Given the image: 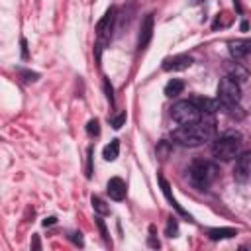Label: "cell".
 <instances>
[{"mask_svg": "<svg viewBox=\"0 0 251 251\" xmlns=\"http://www.w3.org/2000/svg\"><path fill=\"white\" fill-rule=\"evenodd\" d=\"M216 133V118L212 114H202L196 122L182 124L173 131V139L182 147H198L210 141Z\"/></svg>", "mask_w": 251, "mask_h": 251, "instance_id": "obj_1", "label": "cell"}, {"mask_svg": "<svg viewBox=\"0 0 251 251\" xmlns=\"http://www.w3.org/2000/svg\"><path fill=\"white\" fill-rule=\"evenodd\" d=\"M241 153V133L239 131H224L212 143V155L218 161H231Z\"/></svg>", "mask_w": 251, "mask_h": 251, "instance_id": "obj_2", "label": "cell"}, {"mask_svg": "<svg viewBox=\"0 0 251 251\" xmlns=\"http://www.w3.org/2000/svg\"><path fill=\"white\" fill-rule=\"evenodd\" d=\"M188 180L190 184H194L196 188H208L216 175H218V167L212 163V161H206V159H196L190 163L188 167Z\"/></svg>", "mask_w": 251, "mask_h": 251, "instance_id": "obj_3", "label": "cell"}, {"mask_svg": "<svg viewBox=\"0 0 251 251\" xmlns=\"http://www.w3.org/2000/svg\"><path fill=\"white\" fill-rule=\"evenodd\" d=\"M241 100V84L229 76H224L218 84V102L227 110H235Z\"/></svg>", "mask_w": 251, "mask_h": 251, "instance_id": "obj_4", "label": "cell"}, {"mask_svg": "<svg viewBox=\"0 0 251 251\" xmlns=\"http://www.w3.org/2000/svg\"><path fill=\"white\" fill-rule=\"evenodd\" d=\"M200 116H202V112L194 106V102H192L190 98H188V100H178V102L173 104V108H171V118H173L178 126L196 122Z\"/></svg>", "mask_w": 251, "mask_h": 251, "instance_id": "obj_5", "label": "cell"}, {"mask_svg": "<svg viewBox=\"0 0 251 251\" xmlns=\"http://www.w3.org/2000/svg\"><path fill=\"white\" fill-rule=\"evenodd\" d=\"M251 175V153L243 151L235 157V167H233V178L237 182H247Z\"/></svg>", "mask_w": 251, "mask_h": 251, "instance_id": "obj_6", "label": "cell"}, {"mask_svg": "<svg viewBox=\"0 0 251 251\" xmlns=\"http://www.w3.org/2000/svg\"><path fill=\"white\" fill-rule=\"evenodd\" d=\"M151 37H153V14H147V16L143 18L141 25H139V39H137V49H139V51H143V49L149 45Z\"/></svg>", "mask_w": 251, "mask_h": 251, "instance_id": "obj_7", "label": "cell"}, {"mask_svg": "<svg viewBox=\"0 0 251 251\" xmlns=\"http://www.w3.org/2000/svg\"><path fill=\"white\" fill-rule=\"evenodd\" d=\"M192 65V57L190 55H175L163 61V71H184Z\"/></svg>", "mask_w": 251, "mask_h": 251, "instance_id": "obj_8", "label": "cell"}, {"mask_svg": "<svg viewBox=\"0 0 251 251\" xmlns=\"http://www.w3.org/2000/svg\"><path fill=\"white\" fill-rule=\"evenodd\" d=\"M114 20H116V8H108L106 14L102 16V20L96 24V35H98L100 39H104V37L110 33V29H112V25H114Z\"/></svg>", "mask_w": 251, "mask_h": 251, "instance_id": "obj_9", "label": "cell"}, {"mask_svg": "<svg viewBox=\"0 0 251 251\" xmlns=\"http://www.w3.org/2000/svg\"><path fill=\"white\" fill-rule=\"evenodd\" d=\"M106 190H108V196H110L112 200H124V198H126V192H127L126 182H124L120 176L110 178L108 184H106Z\"/></svg>", "mask_w": 251, "mask_h": 251, "instance_id": "obj_10", "label": "cell"}, {"mask_svg": "<svg viewBox=\"0 0 251 251\" xmlns=\"http://www.w3.org/2000/svg\"><path fill=\"white\" fill-rule=\"evenodd\" d=\"M192 102H194V106L202 112V114H216L218 110H220V102L218 100H214V98H206V96H192L190 98Z\"/></svg>", "mask_w": 251, "mask_h": 251, "instance_id": "obj_11", "label": "cell"}, {"mask_svg": "<svg viewBox=\"0 0 251 251\" xmlns=\"http://www.w3.org/2000/svg\"><path fill=\"white\" fill-rule=\"evenodd\" d=\"M227 47H229V53L233 59H243L249 55L251 43H249V39H235V41H229Z\"/></svg>", "mask_w": 251, "mask_h": 251, "instance_id": "obj_12", "label": "cell"}, {"mask_svg": "<svg viewBox=\"0 0 251 251\" xmlns=\"http://www.w3.org/2000/svg\"><path fill=\"white\" fill-rule=\"evenodd\" d=\"M237 231L233 227H216V229H210L208 231V237L212 241H218V239H227V237H233Z\"/></svg>", "mask_w": 251, "mask_h": 251, "instance_id": "obj_13", "label": "cell"}, {"mask_svg": "<svg viewBox=\"0 0 251 251\" xmlns=\"http://www.w3.org/2000/svg\"><path fill=\"white\" fill-rule=\"evenodd\" d=\"M227 69H229V75H227V76H229V78H233V80H235V82H239V84H241V82H245V80H247V76H249V75H247V71H245L239 63L229 65Z\"/></svg>", "mask_w": 251, "mask_h": 251, "instance_id": "obj_14", "label": "cell"}, {"mask_svg": "<svg viewBox=\"0 0 251 251\" xmlns=\"http://www.w3.org/2000/svg\"><path fill=\"white\" fill-rule=\"evenodd\" d=\"M182 90H184V82H182L180 78H173V80H169L167 86H165V94H167L169 98L178 96Z\"/></svg>", "mask_w": 251, "mask_h": 251, "instance_id": "obj_15", "label": "cell"}, {"mask_svg": "<svg viewBox=\"0 0 251 251\" xmlns=\"http://www.w3.org/2000/svg\"><path fill=\"white\" fill-rule=\"evenodd\" d=\"M159 182H161V188H163V192H165V196L169 198V202H171V206H175V210H176L178 214H182L184 218H188V220H190V216H188V214H186V212H184V210H182V208H180V206L176 204V200H175V196H173V194H171V190H169V184H167V180H165L163 176H159Z\"/></svg>", "mask_w": 251, "mask_h": 251, "instance_id": "obj_16", "label": "cell"}, {"mask_svg": "<svg viewBox=\"0 0 251 251\" xmlns=\"http://www.w3.org/2000/svg\"><path fill=\"white\" fill-rule=\"evenodd\" d=\"M118 153H120V143H118V139H112V141L104 147L102 157H104L106 161H116V159H118Z\"/></svg>", "mask_w": 251, "mask_h": 251, "instance_id": "obj_17", "label": "cell"}, {"mask_svg": "<svg viewBox=\"0 0 251 251\" xmlns=\"http://www.w3.org/2000/svg\"><path fill=\"white\" fill-rule=\"evenodd\" d=\"M92 208H94L100 216L110 214V208H108V206H106V202H104L102 198H98V196H92Z\"/></svg>", "mask_w": 251, "mask_h": 251, "instance_id": "obj_18", "label": "cell"}, {"mask_svg": "<svg viewBox=\"0 0 251 251\" xmlns=\"http://www.w3.org/2000/svg\"><path fill=\"white\" fill-rule=\"evenodd\" d=\"M124 122H126V112H122L120 116L110 118V124H112V127H114V129H120V127L124 126Z\"/></svg>", "mask_w": 251, "mask_h": 251, "instance_id": "obj_19", "label": "cell"}, {"mask_svg": "<svg viewBox=\"0 0 251 251\" xmlns=\"http://www.w3.org/2000/svg\"><path fill=\"white\" fill-rule=\"evenodd\" d=\"M86 131H88L90 135H98V133H100L98 120H90V122H88V126H86Z\"/></svg>", "mask_w": 251, "mask_h": 251, "instance_id": "obj_20", "label": "cell"}, {"mask_svg": "<svg viewBox=\"0 0 251 251\" xmlns=\"http://www.w3.org/2000/svg\"><path fill=\"white\" fill-rule=\"evenodd\" d=\"M167 235L169 237L176 235V222H175V218H169V222H167Z\"/></svg>", "mask_w": 251, "mask_h": 251, "instance_id": "obj_21", "label": "cell"}, {"mask_svg": "<svg viewBox=\"0 0 251 251\" xmlns=\"http://www.w3.org/2000/svg\"><path fill=\"white\" fill-rule=\"evenodd\" d=\"M96 224H98V227H100V233H102L104 241H106V243H110V235H108V229H106V226H104L102 218H96ZM110 245H112V243H110Z\"/></svg>", "mask_w": 251, "mask_h": 251, "instance_id": "obj_22", "label": "cell"}, {"mask_svg": "<svg viewBox=\"0 0 251 251\" xmlns=\"http://www.w3.org/2000/svg\"><path fill=\"white\" fill-rule=\"evenodd\" d=\"M69 239H71V241H75L76 245H82V233H80V231L71 233V235H69Z\"/></svg>", "mask_w": 251, "mask_h": 251, "instance_id": "obj_23", "label": "cell"}, {"mask_svg": "<svg viewBox=\"0 0 251 251\" xmlns=\"http://www.w3.org/2000/svg\"><path fill=\"white\" fill-rule=\"evenodd\" d=\"M104 88H106V96H108L110 104H114V94H112V86L108 84V80H104Z\"/></svg>", "mask_w": 251, "mask_h": 251, "instance_id": "obj_24", "label": "cell"}, {"mask_svg": "<svg viewBox=\"0 0 251 251\" xmlns=\"http://www.w3.org/2000/svg\"><path fill=\"white\" fill-rule=\"evenodd\" d=\"M20 73H22V75L25 76V80H35V78L39 76L37 73H29V71H20Z\"/></svg>", "mask_w": 251, "mask_h": 251, "instance_id": "obj_25", "label": "cell"}, {"mask_svg": "<svg viewBox=\"0 0 251 251\" xmlns=\"http://www.w3.org/2000/svg\"><path fill=\"white\" fill-rule=\"evenodd\" d=\"M55 224V218H45L43 220V226H53Z\"/></svg>", "mask_w": 251, "mask_h": 251, "instance_id": "obj_26", "label": "cell"}, {"mask_svg": "<svg viewBox=\"0 0 251 251\" xmlns=\"http://www.w3.org/2000/svg\"><path fill=\"white\" fill-rule=\"evenodd\" d=\"M31 247H33V249H39V239H37V235L33 237V243H31Z\"/></svg>", "mask_w": 251, "mask_h": 251, "instance_id": "obj_27", "label": "cell"}]
</instances>
